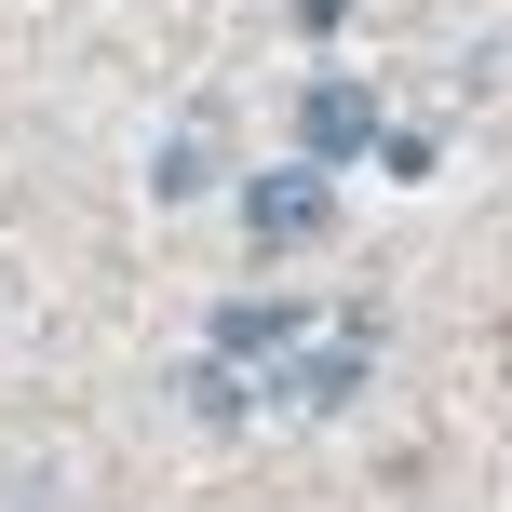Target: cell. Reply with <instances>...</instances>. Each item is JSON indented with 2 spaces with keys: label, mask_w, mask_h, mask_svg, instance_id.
Masks as SVG:
<instances>
[{
  "label": "cell",
  "mask_w": 512,
  "mask_h": 512,
  "mask_svg": "<svg viewBox=\"0 0 512 512\" xmlns=\"http://www.w3.org/2000/svg\"><path fill=\"white\" fill-rule=\"evenodd\" d=\"M364 364H378V310H324V324H297L270 364H256V391L297 405V418H324V405H351V391H364Z\"/></svg>",
  "instance_id": "6da1fadb"
},
{
  "label": "cell",
  "mask_w": 512,
  "mask_h": 512,
  "mask_svg": "<svg viewBox=\"0 0 512 512\" xmlns=\"http://www.w3.org/2000/svg\"><path fill=\"white\" fill-rule=\"evenodd\" d=\"M297 324H310L297 297H230V310H216V351H230V364H270Z\"/></svg>",
  "instance_id": "5b68a950"
},
{
  "label": "cell",
  "mask_w": 512,
  "mask_h": 512,
  "mask_svg": "<svg viewBox=\"0 0 512 512\" xmlns=\"http://www.w3.org/2000/svg\"><path fill=\"white\" fill-rule=\"evenodd\" d=\"M216 176H230V122H216V108H189V122L149 149V189H162V203H203Z\"/></svg>",
  "instance_id": "277c9868"
},
{
  "label": "cell",
  "mask_w": 512,
  "mask_h": 512,
  "mask_svg": "<svg viewBox=\"0 0 512 512\" xmlns=\"http://www.w3.org/2000/svg\"><path fill=\"white\" fill-rule=\"evenodd\" d=\"M378 135H391V108H378V81H351V68H324V81H310V95H297V149L324 162V176H337V162H364V149H378Z\"/></svg>",
  "instance_id": "7a4b0ae2"
},
{
  "label": "cell",
  "mask_w": 512,
  "mask_h": 512,
  "mask_svg": "<svg viewBox=\"0 0 512 512\" xmlns=\"http://www.w3.org/2000/svg\"><path fill=\"white\" fill-rule=\"evenodd\" d=\"M283 14H297V27H337V14H351V0H283Z\"/></svg>",
  "instance_id": "8992f818"
},
{
  "label": "cell",
  "mask_w": 512,
  "mask_h": 512,
  "mask_svg": "<svg viewBox=\"0 0 512 512\" xmlns=\"http://www.w3.org/2000/svg\"><path fill=\"white\" fill-rule=\"evenodd\" d=\"M324 216H337V189H324V162H283V176H243V230L256 256H297V243H324Z\"/></svg>",
  "instance_id": "3957f363"
}]
</instances>
